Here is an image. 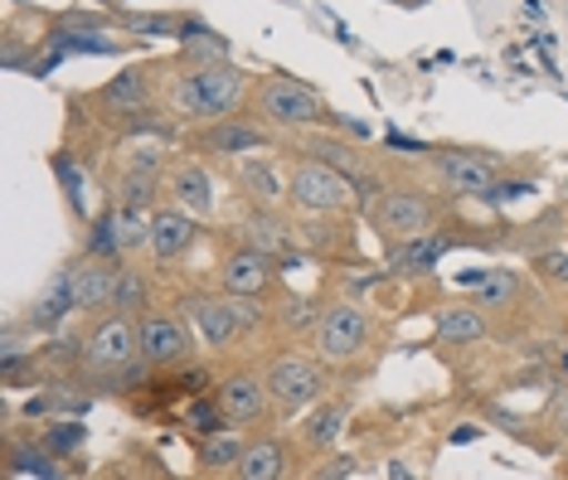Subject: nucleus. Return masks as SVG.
Segmentation results:
<instances>
[{"label": "nucleus", "mask_w": 568, "mask_h": 480, "mask_svg": "<svg viewBox=\"0 0 568 480\" xmlns=\"http://www.w3.org/2000/svg\"><path fill=\"white\" fill-rule=\"evenodd\" d=\"M171 102H175V112L200 116V122H224L243 102V73L234 63H200V69L175 78Z\"/></svg>", "instance_id": "f257e3e1"}, {"label": "nucleus", "mask_w": 568, "mask_h": 480, "mask_svg": "<svg viewBox=\"0 0 568 480\" xmlns=\"http://www.w3.org/2000/svg\"><path fill=\"white\" fill-rule=\"evenodd\" d=\"M369 340V320L365 310L341 302V306H326L316 320V355L326 359V365H345V359H355L359 349Z\"/></svg>", "instance_id": "f03ea898"}, {"label": "nucleus", "mask_w": 568, "mask_h": 480, "mask_svg": "<svg viewBox=\"0 0 568 480\" xmlns=\"http://www.w3.org/2000/svg\"><path fill=\"white\" fill-rule=\"evenodd\" d=\"M287 185H292V200L302 204V210H316V214H335V210L351 204V185H345V175L335 171V165H326V161H296Z\"/></svg>", "instance_id": "7ed1b4c3"}, {"label": "nucleus", "mask_w": 568, "mask_h": 480, "mask_svg": "<svg viewBox=\"0 0 568 480\" xmlns=\"http://www.w3.org/2000/svg\"><path fill=\"white\" fill-rule=\"evenodd\" d=\"M257 320V306H253V296H200L195 302V326L204 335V345H214V349H229L243 335V326H253Z\"/></svg>", "instance_id": "20e7f679"}, {"label": "nucleus", "mask_w": 568, "mask_h": 480, "mask_svg": "<svg viewBox=\"0 0 568 480\" xmlns=\"http://www.w3.org/2000/svg\"><path fill=\"white\" fill-rule=\"evenodd\" d=\"M136 355H141V345H136V326H132V316H126V310L98 320L93 335H88V345H83L88 369H98V374H118V369L132 365Z\"/></svg>", "instance_id": "39448f33"}, {"label": "nucleus", "mask_w": 568, "mask_h": 480, "mask_svg": "<svg viewBox=\"0 0 568 480\" xmlns=\"http://www.w3.org/2000/svg\"><path fill=\"white\" fill-rule=\"evenodd\" d=\"M321 388H326V374H321V365L306 355H282V359H273V369H267V394H273L287 412L316 404Z\"/></svg>", "instance_id": "423d86ee"}, {"label": "nucleus", "mask_w": 568, "mask_h": 480, "mask_svg": "<svg viewBox=\"0 0 568 480\" xmlns=\"http://www.w3.org/2000/svg\"><path fill=\"white\" fill-rule=\"evenodd\" d=\"M257 112H263L267 122H277V126H306V122H316V116L326 112V102H321L306 83L267 78V83L257 88Z\"/></svg>", "instance_id": "0eeeda50"}, {"label": "nucleus", "mask_w": 568, "mask_h": 480, "mask_svg": "<svg viewBox=\"0 0 568 480\" xmlns=\"http://www.w3.org/2000/svg\"><path fill=\"white\" fill-rule=\"evenodd\" d=\"M374 233L389 243H404V238H418V233H433V204L423 194H384L374 204Z\"/></svg>", "instance_id": "6e6552de"}, {"label": "nucleus", "mask_w": 568, "mask_h": 480, "mask_svg": "<svg viewBox=\"0 0 568 480\" xmlns=\"http://www.w3.org/2000/svg\"><path fill=\"white\" fill-rule=\"evenodd\" d=\"M437 175H443V180H447V190H457V194L496 200V180H500V171L486 161V155H471V151H443V155H437Z\"/></svg>", "instance_id": "1a4fd4ad"}, {"label": "nucleus", "mask_w": 568, "mask_h": 480, "mask_svg": "<svg viewBox=\"0 0 568 480\" xmlns=\"http://www.w3.org/2000/svg\"><path fill=\"white\" fill-rule=\"evenodd\" d=\"M136 345L146 365H180L190 355V330L175 316H141L136 326Z\"/></svg>", "instance_id": "9d476101"}, {"label": "nucleus", "mask_w": 568, "mask_h": 480, "mask_svg": "<svg viewBox=\"0 0 568 480\" xmlns=\"http://www.w3.org/2000/svg\"><path fill=\"white\" fill-rule=\"evenodd\" d=\"M190 243H195V214L180 210V204H171V210H151V243L146 248L156 257H180L190 253Z\"/></svg>", "instance_id": "9b49d317"}, {"label": "nucleus", "mask_w": 568, "mask_h": 480, "mask_svg": "<svg viewBox=\"0 0 568 480\" xmlns=\"http://www.w3.org/2000/svg\"><path fill=\"white\" fill-rule=\"evenodd\" d=\"M267 379H253V374H234V379H224L219 384V408H224V418L243 427V422H257L263 418V408H267Z\"/></svg>", "instance_id": "f8f14e48"}, {"label": "nucleus", "mask_w": 568, "mask_h": 480, "mask_svg": "<svg viewBox=\"0 0 568 480\" xmlns=\"http://www.w3.org/2000/svg\"><path fill=\"white\" fill-rule=\"evenodd\" d=\"M219 282H224V292H234V296H257V292H267V282H273V257H263L257 248L229 253L224 267H219Z\"/></svg>", "instance_id": "ddd939ff"}, {"label": "nucleus", "mask_w": 568, "mask_h": 480, "mask_svg": "<svg viewBox=\"0 0 568 480\" xmlns=\"http://www.w3.org/2000/svg\"><path fill=\"white\" fill-rule=\"evenodd\" d=\"M165 194L180 204V210H190L195 218H204L214 210V190H210V175L200 171V165H175L171 180H165Z\"/></svg>", "instance_id": "4468645a"}, {"label": "nucleus", "mask_w": 568, "mask_h": 480, "mask_svg": "<svg viewBox=\"0 0 568 480\" xmlns=\"http://www.w3.org/2000/svg\"><path fill=\"white\" fill-rule=\"evenodd\" d=\"M112 292H118V272L102 263H88V267H79V277H73V306L79 310L112 306Z\"/></svg>", "instance_id": "2eb2a0df"}, {"label": "nucleus", "mask_w": 568, "mask_h": 480, "mask_svg": "<svg viewBox=\"0 0 568 480\" xmlns=\"http://www.w3.org/2000/svg\"><path fill=\"white\" fill-rule=\"evenodd\" d=\"M282 471H287V447L282 442H248L234 466L239 480H277Z\"/></svg>", "instance_id": "dca6fc26"}, {"label": "nucleus", "mask_w": 568, "mask_h": 480, "mask_svg": "<svg viewBox=\"0 0 568 480\" xmlns=\"http://www.w3.org/2000/svg\"><path fill=\"white\" fill-rule=\"evenodd\" d=\"M486 335V320L476 306H443L437 310V340L443 345H476Z\"/></svg>", "instance_id": "f3484780"}, {"label": "nucleus", "mask_w": 568, "mask_h": 480, "mask_svg": "<svg viewBox=\"0 0 568 480\" xmlns=\"http://www.w3.org/2000/svg\"><path fill=\"white\" fill-rule=\"evenodd\" d=\"M243 238H248V248H257L263 257H287V248H292V233H287V224L282 218H273V214H253L248 224H243Z\"/></svg>", "instance_id": "a211bd4d"}, {"label": "nucleus", "mask_w": 568, "mask_h": 480, "mask_svg": "<svg viewBox=\"0 0 568 480\" xmlns=\"http://www.w3.org/2000/svg\"><path fill=\"white\" fill-rule=\"evenodd\" d=\"M443 253H447V243L437 238V233H418V238L394 243V267L398 272H433L443 263Z\"/></svg>", "instance_id": "6ab92c4d"}, {"label": "nucleus", "mask_w": 568, "mask_h": 480, "mask_svg": "<svg viewBox=\"0 0 568 480\" xmlns=\"http://www.w3.org/2000/svg\"><path fill=\"white\" fill-rule=\"evenodd\" d=\"M345 418H351V408H345V404H321L312 418L302 422V442H306V447H331L335 437H341Z\"/></svg>", "instance_id": "aec40b11"}, {"label": "nucleus", "mask_w": 568, "mask_h": 480, "mask_svg": "<svg viewBox=\"0 0 568 480\" xmlns=\"http://www.w3.org/2000/svg\"><path fill=\"white\" fill-rule=\"evenodd\" d=\"M243 447H248V442H243L239 432L219 427V432L204 437V447H200V466H204V471H229V466H239Z\"/></svg>", "instance_id": "412c9836"}, {"label": "nucleus", "mask_w": 568, "mask_h": 480, "mask_svg": "<svg viewBox=\"0 0 568 480\" xmlns=\"http://www.w3.org/2000/svg\"><path fill=\"white\" fill-rule=\"evenodd\" d=\"M243 185H248V194H253L257 204H263V210H273L282 194H292L287 180H282L273 165H263V161H257V165H243Z\"/></svg>", "instance_id": "4be33fe9"}, {"label": "nucleus", "mask_w": 568, "mask_h": 480, "mask_svg": "<svg viewBox=\"0 0 568 480\" xmlns=\"http://www.w3.org/2000/svg\"><path fill=\"white\" fill-rule=\"evenodd\" d=\"M210 146L224 151V155H239V151H263V132L253 122H219L210 132Z\"/></svg>", "instance_id": "5701e85b"}, {"label": "nucleus", "mask_w": 568, "mask_h": 480, "mask_svg": "<svg viewBox=\"0 0 568 480\" xmlns=\"http://www.w3.org/2000/svg\"><path fill=\"white\" fill-rule=\"evenodd\" d=\"M73 277H79V272H63L54 287H49V296L40 302V310H34V320H59L63 310L73 306Z\"/></svg>", "instance_id": "b1692460"}, {"label": "nucleus", "mask_w": 568, "mask_h": 480, "mask_svg": "<svg viewBox=\"0 0 568 480\" xmlns=\"http://www.w3.org/2000/svg\"><path fill=\"white\" fill-rule=\"evenodd\" d=\"M112 306L126 310V316H136V310L146 306V282H141L136 272H118V292H112Z\"/></svg>", "instance_id": "393cba45"}, {"label": "nucleus", "mask_w": 568, "mask_h": 480, "mask_svg": "<svg viewBox=\"0 0 568 480\" xmlns=\"http://www.w3.org/2000/svg\"><path fill=\"white\" fill-rule=\"evenodd\" d=\"M510 296H515V272L490 267L481 277V296H476V306H496V302H510Z\"/></svg>", "instance_id": "a878e982"}, {"label": "nucleus", "mask_w": 568, "mask_h": 480, "mask_svg": "<svg viewBox=\"0 0 568 480\" xmlns=\"http://www.w3.org/2000/svg\"><path fill=\"white\" fill-rule=\"evenodd\" d=\"M59 466L44 457V451H30V447H16L10 451V476H54Z\"/></svg>", "instance_id": "bb28decb"}, {"label": "nucleus", "mask_w": 568, "mask_h": 480, "mask_svg": "<svg viewBox=\"0 0 568 480\" xmlns=\"http://www.w3.org/2000/svg\"><path fill=\"white\" fill-rule=\"evenodd\" d=\"M102 98H108L112 108H141V78H136V73L112 78V83L102 88Z\"/></svg>", "instance_id": "cd10ccee"}, {"label": "nucleus", "mask_w": 568, "mask_h": 480, "mask_svg": "<svg viewBox=\"0 0 568 480\" xmlns=\"http://www.w3.org/2000/svg\"><path fill=\"white\" fill-rule=\"evenodd\" d=\"M151 190H156V185H151V175L132 171V180H126V185H122V204H126V210H146Z\"/></svg>", "instance_id": "c85d7f7f"}, {"label": "nucleus", "mask_w": 568, "mask_h": 480, "mask_svg": "<svg viewBox=\"0 0 568 480\" xmlns=\"http://www.w3.org/2000/svg\"><path fill=\"white\" fill-rule=\"evenodd\" d=\"M316 302H287V326L302 330V326H316Z\"/></svg>", "instance_id": "c756f323"}, {"label": "nucleus", "mask_w": 568, "mask_h": 480, "mask_svg": "<svg viewBox=\"0 0 568 480\" xmlns=\"http://www.w3.org/2000/svg\"><path fill=\"white\" fill-rule=\"evenodd\" d=\"M355 471H359V461H355V457H341V461L321 466V471H316V476H321V480H351Z\"/></svg>", "instance_id": "7c9ffc66"}, {"label": "nucleus", "mask_w": 568, "mask_h": 480, "mask_svg": "<svg viewBox=\"0 0 568 480\" xmlns=\"http://www.w3.org/2000/svg\"><path fill=\"white\" fill-rule=\"evenodd\" d=\"M549 422H554V432H559V437H568V388H559V394H554Z\"/></svg>", "instance_id": "2f4dec72"}, {"label": "nucleus", "mask_w": 568, "mask_h": 480, "mask_svg": "<svg viewBox=\"0 0 568 480\" xmlns=\"http://www.w3.org/2000/svg\"><path fill=\"white\" fill-rule=\"evenodd\" d=\"M539 267H549V277L568 282V257L564 253H545V257H539Z\"/></svg>", "instance_id": "473e14b6"}, {"label": "nucleus", "mask_w": 568, "mask_h": 480, "mask_svg": "<svg viewBox=\"0 0 568 480\" xmlns=\"http://www.w3.org/2000/svg\"><path fill=\"white\" fill-rule=\"evenodd\" d=\"M83 442V427H59V432H54V447L59 451H69V447H79Z\"/></svg>", "instance_id": "72a5a7b5"}, {"label": "nucleus", "mask_w": 568, "mask_h": 480, "mask_svg": "<svg viewBox=\"0 0 568 480\" xmlns=\"http://www.w3.org/2000/svg\"><path fill=\"white\" fill-rule=\"evenodd\" d=\"M564 374H568V355H564Z\"/></svg>", "instance_id": "f704fd0d"}]
</instances>
